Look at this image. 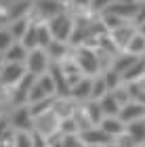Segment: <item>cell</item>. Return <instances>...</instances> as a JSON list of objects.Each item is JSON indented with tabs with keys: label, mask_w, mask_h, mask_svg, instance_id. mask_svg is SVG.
<instances>
[{
	"label": "cell",
	"mask_w": 145,
	"mask_h": 147,
	"mask_svg": "<svg viewBox=\"0 0 145 147\" xmlns=\"http://www.w3.org/2000/svg\"><path fill=\"white\" fill-rule=\"evenodd\" d=\"M76 57H71L76 61V65L80 67L82 76H88V78H95L99 76L103 69H101V59H99V53L93 46H78L74 51Z\"/></svg>",
	"instance_id": "obj_1"
},
{
	"label": "cell",
	"mask_w": 145,
	"mask_h": 147,
	"mask_svg": "<svg viewBox=\"0 0 145 147\" xmlns=\"http://www.w3.org/2000/svg\"><path fill=\"white\" fill-rule=\"evenodd\" d=\"M55 97H57V84H55L51 74H44V76H38L36 84L32 86L30 97H28V105L42 101V99H55Z\"/></svg>",
	"instance_id": "obj_2"
},
{
	"label": "cell",
	"mask_w": 145,
	"mask_h": 147,
	"mask_svg": "<svg viewBox=\"0 0 145 147\" xmlns=\"http://www.w3.org/2000/svg\"><path fill=\"white\" fill-rule=\"evenodd\" d=\"M49 23V30L55 40H59V42H67L69 44V38L71 34H74V28H76V21H71L69 15H65V13H61V15L53 17Z\"/></svg>",
	"instance_id": "obj_3"
},
{
	"label": "cell",
	"mask_w": 145,
	"mask_h": 147,
	"mask_svg": "<svg viewBox=\"0 0 145 147\" xmlns=\"http://www.w3.org/2000/svg\"><path fill=\"white\" fill-rule=\"evenodd\" d=\"M51 63L53 61L47 55V51L44 49H34V51H30V55H28L25 67H28L30 74H34V76H44V74H49Z\"/></svg>",
	"instance_id": "obj_4"
},
{
	"label": "cell",
	"mask_w": 145,
	"mask_h": 147,
	"mask_svg": "<svg viewBox=\"0 0 145 147\" xmlns=\"http://www.w3.org/2000/svg\"><path fill=\"white\" fill-rule=\"evenodd\" d=\"M28 74V67L23 63H4L2 65V78H0V86L4 88H15V86L23 80Z\"/></svg>",
	"instance_id": "obj_5"
},
{
	"label": "cell",
	"mask_w": 145,
	"mask_h": 147,
	"mask_svg": "<svg viewBox=\"0 0 145 147\" xmlns=\"http://www.w3.org/2000/svg\"><path fill=\"white\" fill-rule=\"evenodd\" d=\"M59 124H61V118L55 113V109H51L42 116L34 118V132H40L44 137H51L59 130Z\"/></svg>",
	"instance_id": "obj_6"
},
{
	"label": "cell",
	"mask_w": 145,
	"mask_h": 147,
	"mask_svg": "<svg viewBox=\"0 0 145 147\" xmlns=\"http://www.w3.org/2000/svg\"><path fill=\"white\" fill-rule=\"evenodd\" d=\"M36 80L38 76H34V74H25L23 80L15 86V90L11 92V101L15 107H21V105H28V97H30V90H32V86L36 84Z\"/></svg>",
	"instance_id": "obj_7"
},
{
	"label": "cell",
	"mask_w": 145,
	"mask_h": 147,
	"mask_svg": "<svg viewBox=\"0 0 145 147\" xmlns=\"http://www.w3.org/2000/svg\"><path fill=\"white\" fill-rule=\"evenodd\" d=\"M80 141L88 147H109L114 143V137H109L107 132L99 126H93V128L80 132Z\"/></svg>",
	"instance_id": "obj_8"
},
{
	"label": "cell",
	"mask_w": 145,
	"mask_h": 147,
	"mask_svg": "<svg viewBox=\"0 0 145 147\" xmlns=\"http://www.w3.org/2000/svg\"><path fill=\"white\" fill-rule=\"evenodd\" d=\"M11 126L15 130H25V132H34V116L30 111V105H21L15 107L11 116Z\"/></svg>",
	"instance_id": "obj_9"
},
{
	"label": "cell",
	"mask_w": 145,
	"mask_h": 147,
	"mask_svg": "<svg viewBox=\"0 0 145 147\" xmlns=\"http://www.w3.org/2000/svg\"><path fill=\"white\" fill-rule=\"evenodd\" d=\"M118 118L122 120L124 124H130V122H139V120L145 118V103L139 101H128L126 105H122Z\"/></svg>",
	"instance_id": "obj_10"
},
{
	"label": "cell",
	"mask_w": 145,
	"mask_h": 147,
	"mask_svg": "<svg viewBox=\"0 0 145 147\" xmlns=\"http://www.w3.org/2000/svg\"><path fill=\"white\" fill-rule=\"evenodd\" d=\"M90 92H93V78H88V76H82L74 86H71V99H74L76 103L88 101Z\"/></svg>",
	"instance_id": "obj_11"
},
{
	"label": "cell",
	"mask_w": 145,
	"mask_h": 147,
	"mask_svg": "<svg viewBox=\"0 0 145 147\" xmlns=\"http://www.w3.org/2000/svg\"><path fill=\"white\" fill-rule=\"evenodd\" d=\"M139 4L141 2H114L107 9V13H111V15H118V17H122L124 21H133L135 15H137V11H139Z\"/></svg>",
	"instance_id": "obj_12"
},
{
	"label": "cell",
	"mask_w": 145,
	"mask_h": 147,
	"mask_svg": "<svg viewBox=\"0 0 145 147\" xmlns=\"http://www.w3.org/2000/svg\"><path fill=\"white\" fill-rule=\"evenodd\" d=\"M99 128H103L109 137L118 139V137H122L124 132H126V124H124L118 116H105V118H103V122L99 124Z\"/></svg>",
	"instance_id": "obj_13"
},
{
	"label": "cell",
	"mask_w": 145,
	"mask_h": 147,
	"mask_svg": "<svg viewBox=\"0 0 145 147\" xmlns=\"http://www.w3.org/2000/svg\"><path fill=\"white\" fill-rule=\"evenodd\" d=\"M36 11H38V15H40L44 21H51L53 17H57V15L63 13L61 4H59L57 0H38L36 2Z\"/></svg>",
	"instance_id": "obj_14"
},
{
	"label": "cell",
	"mask_w": 145,
	"mask_h": 147,
	"mask_svg": "<svg viewBox=\"0 0 145 147\" xmlns=\"http://www.w3.org/2000/svg\"><path fill=\"white\" fill-rule=\"evenodd\" d=\"M135 34H137V28H133L130 23H126V25H122V28L109 32V38L116 42V46L120 51H124V49H126V44H128V40L133 38Z\"/></svg>",
	"instance_id": "obj_15"
},
{
	"label": "cell",
	"mask_w": 145,
	"mask_h": 147,
	"mask_svg": "<svg viewBox=\"0 0 145 147\" xmlns=\"http://www.w3.org/2000/svg\"><path fill=\"white\" fill-rule=\"evenodd\" d=\"M122 80H124V84L143 82V80H145V61H143V57H141L137 63H133L126 71L122 74Z\"/></svg>",
	"instance_id": "obj_16"
},
{
	"label": "cell",
	"mask_w": 145,
	"mask_h": 147,
	"mask_svg": "<svg viewBox=\"0 0 145 147\" xmlns=\"http://www.w3.org/2000/svg\"><path fill=\"white\" fill-rule=\"evenodd\" d=\"M28 55H30V51L25 49L21 42H15L9 51L4 53V61H6V63H23V65H25Z\"/></svg>",
	"instance_id": "obj_17"
},
{
	"label": "cell",
	"mask_w": 145,
	"mask_h": 147,
	"mask_svg": "<svg viewBox=\"0 0 145 147\" xmlns=\"http://www.w3.org/2000/svg\"><path fill=\"white\" fill-rule=\"evenodd\" d=\"M82 109H84V113L88 116V120L93 122V126H99V124L103 122L105 113H103L101 103H99V101H93V99H88V101H84V103H82Z\"/></svg>",
	"instance_id": "obj_18"
},
{
	"label": "cell",
	"mask_w": 145,
	"mask_h": 147,
	"mask_svg": "<svg viewBox=\"0 0 145 147\" xmlns=\"http://www.w3.org/2000/svg\"><path fill=\"white\" fill-rule=\"evenodd\" d=\"M141 57H135V55H130V53L126 51H122V53H118V55L114 57V61H111V69H116L118 74H124L133 63H137Z\"/></svg>",
	"instance_id": "obj_19"
},
{
	"label": "cell",
	"mask_w": 145,
	"mask_h": 147,
	"mask_svg": "<svg viewBox=\"0 0 145 147\" xmlns=\"http://www.w3.org/2000/svg\"><path fill=\"white\" fill-rule=\"evenodd\" d=\"M47 55L51 57V61H65L69 59V49H67V42H59V40H53L51 46L47 49Z\"/></svg>",
	"instance_id": "obj_20"
},
{
	"label": "cell",
	"mask_w": 145,
	"mask_h": 147,
	"mask_svg": "<svg viewBox=\"0 0 145 147\" xmlns=\"http://www.w3.org/2000/svg\"><path fill=\"white\" fill-rule=\"evenodd\" d=\"M99 103H101V109L105 116H118L122 109V105L118 103V99L114 97V92H107L103 99H99Z\"/></svg>",
	"instance_id": "obj_21"
},
{
	"label": "cell",
	"mask_w": 145,
	"mask_h": 147,
	"mask_svg": "<svg viewBox=\"0 0 145 147\" xmlns=\"http://www.w3.org/2000/svg\"><path fill=\"white\" fill-rule=\"evenodd\" d=\"M124 51L130 53V55H135V57H145V36L137 32V34L128 40V44H126Z\"/></svg>",
	"instance_id": "obj_22"
},
{
	"label": "cell",
	"mask_w": 145,
	"mask_h": 147,
	"mask_svg": "<svg viewBox=\"0 0 145 147\" xmlns=\"http://www.w3.org/2000/svg\"><path fill=\"white\" fill-rule=\"evenodd\" d=\"M126 135L133 137V141L137 145H143L145 143V122L139 120V122H130L126 124Z\"/></svg>",
	"instance_id": "obj_23"
},
{
	"label": "cell",
	"mask_w": 145,
	"mask_h": 147,
	"mask_svg": "<svg viewBox=\"0 0 145 147\" xmlns=\"http://www.w3.org/2000/svg\"><path fill=\"white\" fill-rule=\"evenodd\" d=\"M32 4L30 0H19V2L15 6H11V11H9V19L11 21H15V19H25L30 15V11H32Z\"/></svg>",
	"instance_id": "obj_24"
},
{
	"label": "cell",
	"mask_w": 145,
	"mask_h": 147,
	"mask_svg": "<svg viewBox=\"0 0 145 147\" xmlns=\"http://www.w3.org/2000/svg\"><path fill=\"white\" fill-rule=\"evenodd\" d=\"M30 19L25 17V19H15V21H11V25H9V32L13 34V38L17 40V42H21V38L25 36V32H28V28H30Z\"/></svg>",
	"instance_id": "obj_25"
},
{
	"label": "cell",
	"mask_w": 145,
	"mask_h": 147,
	"mask_svg": "<svg viewBox=\"0 0 145 147\" xmlns=\"http://www.w3.org/2000/svg\"><path fill=\"white\" fill-rule=\"evenodd\" d=\"M21 44H23L28 51L38 49V23H34V21L30 23V28H28V32H25V36L21 38Z\"/></svg>",
	"instance_id": "obj_26"
},
{
	"label": "cell",
	"mask_w": 145,
	"mask_h": 147,
	"mask_svg": "<svg viewBox=\"0 0 145 147\" xmlns=\"http://www.w3.org/2000/svg\"><path fill=\"white\" fill-rule=\"evenodd\" d=\"M101 76H103V80H105V84H107V88H109V92L111 90H116V88H120V86L124 84V80H122V74H118L116 69H105V71H101Z\"/></svg>",
	"instance_id": "obj_27"
},
{
	"label": "cell",
	"mask_w": 145,
	"mask_h": 147,
	"mask_svg": "<svg viewBox=\"0 0 145 147\" xmlns=\"http://www.w3.org/2000/svg\"><path fill=\"white\" fill-rule=\"evenodd\" d=\"M101 23L105 25V30L107 32H114V30H118V28H122V25H126L128 21H124L122 17H118V15H111V13H101Z\"/></svg>",
	"instance_id": "obj_28"
},
{
	"label": "cell",
	"mask_w": 145,
	"mask_h": 147,
	"mask_svg": "<svg viewBox=\"0 0 145 147\" xmlns=\"http://www.w3.org/2000/svg\"><path fill=\"white\" fill-rule=\"evenodd\" d=\"M107 92H109V88H107V84H105L103 76L101 74L95 76L93 78V92H90V99H93V101H99V99H103Z\"/></svg>",
	"instance_id": "obj_29"
},
{
	"label": "cell",
	"mask_w": 145,
	"mask_h": 147,
	"mask_svg": "<svg viewBox=\"0 0 145 147\" xmlns=\"http://www.w3.org/2000/svg\"><path fill=\"white\" fill-rule=\"evenodd\" d=\"M53 40H55V38H53L51 30H49V23H38V49L47 51Z\"/></svg>",
	"instance_id": "obj_30"
},
{
	"label": "cell",
	"mask_w": 145,
	"mask_h": 147,
	"mask_svg": "<svg viewBox=\"0 0 145 147\" xmlns=\"http://www.w3.org/2000/svg\"><path fill=\"white\" fill-rule=\"evenodd\" d=\"M59 132L61 135H80V126H78L76 118H61V124H59Z\"/></svg>",
	"instance_id": "obj_31"
},
{
	"label": "cell",
	"mask_w": 145,
	"mask_h": 147,
	"mask_svg": "<svg viewBox=\"0 0 145 147\" xmlns=\"http://www.w3.org/2000/svg\"><path fill=\"white\" fill-rule=\"evenodd\" d=\"M15 147H34V132L17 130V135H15Z\"/></svg>",
	"instance_id": "obj_32"
},
{
	"label": "cell",
	"mask_w": 145,
	"mask_h": 147,
	"mask_svg": "<svg viewBox=\"0 0 145 147\" xmlns=\"http://www.w3.org/2000/svg\"><path fill=\"white\" fill-rule=\"evenodd\" d=\"M15 42H17V40L13 38V34L9 32V28H2V30H0V53H6Z\"/></svg>",
	"instance_id": "obj_33"
},
{
	"label": "cell",
	"mask_w": 145,
	"mask_h": 147,
	"mask_svg": "<svg viewBox=\"0 0 145 147\" xmlns=\"http://www.w3.org/2000/svg\"><path fill=\"white\" fill-rule=\"evenodd\" d=\"M111 4H114V0H90V9L95 13H105Z\"/></svg>",
	"instance_id": "obj_34"
},
{
	"label": "cell",
	"mask_w": 145,
	"mask_h": 147,
	"mask_svg": "<svg viewBox=\"0 0 145 147\" xmlns=\"http://www.w3.org/2000/svg\"><path fill=\"white\" fill-rule=\"evenodd\" d=\"M80 145V135H63L61 147H78Z\"/></svg>",
	"instance_id": "obj_35"
},
{
	"label": "cell",
	"mask_w": 145,
	"mask_h": 147,
	"mask_svg": "<svg viewBox=\"0 0 145 147\" xmlns=\"http://www.w3.org/2000/svg\"><path fill=\"white\" fill-rule=\"evenodd\" d=\"M34 147H51V143H49V139L44 137V135L34 132Z\"/></svg>",
	"instance_id": "obj_36"
},
{
	"label": "cell",
	"mask_w": 145,
	"mask_h": 147,
	"mask_svg": "<svg viewBox=\"0 0 145 147\" xmlns=\"http://www.w3.org/2000/svg\"><path fill=\"white\" fill-rule=\"evenodd\" d=\"M133 23H135V28H137V25H141V23H145V4H143V2L139 4V11H137Z\"/></svg>",
	"instance_id": "obj_37"
},
{
	"label": "cell",
	"mask_w": 145,
	"mask_h": 147,
	"mask_svg": "<svg viewBox=\"0 0 145 147\" xmlns=\"http://www.w3.org/2000/svg\"><path fill=\"white\" fill-rule=\"evenodd\" d=\"M11 128V120L9 118H0V143H2V139H4V135H6V130Z\"/></svg>",
	"instance_id": "obj_38"
},
{
	"label": "cell",
	"mask_w": 145,
	"mask_h": 147,
	"mask_svg": "<svg viewBox=\"0 0 145 147\" xmlns=\"http://www.w3.org/2000/svg\"><path fill=\"white\" fill-rule=\"evenodd\" d=\"M137 32H139V34H143V36H145V23H141V25H137Z\"/></svg>",
	"instance_id": "obj_39"
},
{
	"label": "cell",
	"mask_w": 145,
	"mask_h": 147,
	"mask_svg": "<svg viewBox=\"0 0 145 147\" xmlns=\"http://www.w3.org/2000/svg\"><path fill=\"white\" fill-rule=\"evenodd\" d=\"M4 63H6V61H4V53H0V67H2Z\"/></svg>",
	"instance_id": "obj_40"
},
{
	"label": "cell",
	"mask_w": 145,
	"mask_h": 147,
	"mask_svg": "<svg viewBox=\"0 0 145 147\" xmlns=\"http://www.w3.org/2000/svg\"><path fill=\"white\" fill-rule=\"evenodd\" d=\"M0 147H15V143H0Z\"/></svg>",
	"instance_id": "obj_41"
},
{
	"label": "cell",
	"mask_w": 145,
	"mask_h": 147,
	"mask_svg": "<svg viewBox=\"0 0 145 147\" xmlns=\"http://www.w3.org/2000/svg\"><path fill=\"white\" fill-rule=\"evenodd\" d=\"M4 116V105H2V101H0V118Z\"/></svg>",
	"instance_id": "obj_42"
},
{
	"label": "cell",
	"mask_w": 145,
	"mask_h": 147,
	"mask_svg": "<svg viewBox=\"0 0 145 147\" xmlns=\"http://www.w3.org/2000/svg\"><path fill=\"white\" fill-rule=\"evenodd\" d=\"M109 147H124V145H118V143H116V141H114V143H111V145H109Z\"/></svg>",
	"instance_id": "obj_43"
},
{
	"label": "cell",
	"mask_w": 145,
	"mask_h": 147,
	"mask_svg": "<svg viewBox=\"0 0 145 147\" xmlns=\"http://www.w3.org/2000/svg\"><path fill=\"white\" fill-rule=\"evenodd\" d=\"M0 78H2V67H0Z\"/></svg>",
	"instance_id": "obj_44"
},
{
	"label": "cell",
	"mask_w": 145,
	"mask_h": 147,
	"mask_svg": "<svg viewBox=\"0 0 145 147\" xmlns=\"http://www.w3.org/2000/svg\"><path fill=\"white\" fill-rule=\"evenodd\" d=\"M137 147H145V143H143V145H137Z\"/></svg>",
	"instance_id": "obj_45"
},
{
	"label": "cell",
	"mask_w": 145,
	"mask_h": 147,
	"mask_svg": "<svg viewBox=\"0 0 145 147\" xmlns=\"http://www.w3.org/2000/svg\"><path fill=\"white\" fill-rule=\"evenodd\" d=\"M143 122H145V118H143Z\"/></svg>",
	"instance_id": "obj_46"
}]
</instances>
